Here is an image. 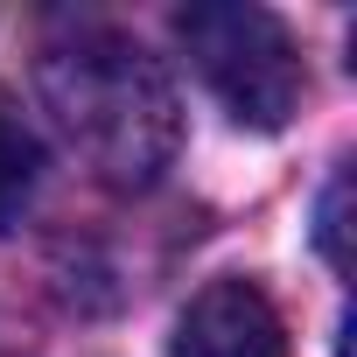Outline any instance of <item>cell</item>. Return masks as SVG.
I'll use <instances>...</instances> for the list:
<instances>
[{
    "instance_id": "obj_4",
    "label": "cell",
    "mask_w": 357,
    "mask_h": 357,
    "mask_svg": "<svg viewBox=\"0 0 357 357\" xmlns=\"http://www.w3.org/2000/svg\"><path fill=\"white\" fill-rule=\"evenodd\" d=\"M36 183H43V140L0 105V231L22 218V204L36 197Z\"/></svg>"
},
{
    "instance_id": "obj_1",
    "label": "cell",
    "mask_w": 357,
    "mask_h": 357,
    "mask_svg": "<svg viewBox=\"0 0 357 357\" xmlns=\"http://www.w3.org/2000/svg\"><path fill=\"white\" fill-rule=\"evenodd\" d=\"M43 98L63 126V140L119 190H147L175 161L183 140V105H175L168 70L112 29H77L43 50Z\"/></svg>"
},
{
    "instance_id": "obj_3",
    "label": "cell",
    "mask_w": 357,
    "mask_h": 357,
    "mask_svg": "<svg viewBox=\"0 0 357 357\" xmlns=\"http://www.w3.org/2000/svg\"><path fill=\"white\" fill-rule=\"evenodd\" d=\"M175 357H287V322L252 280H211L175 322Z\"/></svg>"
},
{
    "instance_id": "obj_5",
    "label": "cell",
    "mask_w": 357,
    "mask_h": 357,
    "mask_svg": "<svg viewBox=\"0 0 357 357\" xmlns=\"http://www.w3.org/2000/svg\"><path fill=\"white\" fill-rule=\"evenodd\" d=\"M343 175H336V183H329V197H322V252H329V266H350L343 259Z\"/></svg>"
},
{
    "instance_id": "obj_2",
    "label": "cell",
    "mask_w": 357,
    "mask_h": 357,
    "mask_svg": "<svg viewBox=\"0 0 357 357\" xmlns=\"http://www.w3.org/2000/svg\"><path fill=\"white\" fill-rule=\"evenodd\" d=\"M175 36H183L197 77L225 98V112L238 126L273 133L301 112L308 77H301V50L280 29V15L245 8V0H204V8L175 15Z\"/></svg>"
}]
</instances>
